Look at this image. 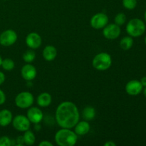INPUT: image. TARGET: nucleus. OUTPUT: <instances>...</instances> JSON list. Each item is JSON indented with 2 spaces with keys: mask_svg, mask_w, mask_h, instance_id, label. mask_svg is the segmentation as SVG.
Here are the masks:
<instances>
[{
  "mask_svg": "<svg viewBox=\"0 0 146 146\" xmlns=\"http://www.w3.org/2000/svg\"><path fill=\"white\" fill-rule=\"evenodd\" d=\"M80 115L78 108L71 101L61 103L56 110V121L62 128H74L79 121Z\"/></svg>",
  "mask_w": 146,
  "mask_h": 146,
  "instance_id": "f257e3e1",
  "label": "nucleus"
},
{
  "mask_svg": "<svg viewBox=\"0 0 146 146\" xmlns=\"http://www.w3.org/2000/svg\"><path fill=\"white\" fill-rule=\"evenodd\" d=\"M54 139L59 146H74L78 141V135L70 128H62L57 131Z\"/></svg>",
  "mask_w": 146,
  "mask_h": 146,
  "instance_id": "f03ea898",
  "label": "nucleus"
},
{
  "mask_svg": "<svg viewBox=\"0 0 146 146\" xmlns=\"http://www.w3.org/2000/svg\"><path fill=\"white\" fill-rule=\"evenodd\" d=\"M126 31L131 37L141 36L145 31V23L140 19H132L127 24Z\"/></svg>",
  "mask_w": 146,
  "mask_h": 146,
  "instance_id": "7ed1b4c3",
  "label": "nucleus"
},
{
  "mask_svg": "<svg viewBox=\"0 0 146 146\" xmlns=\"http://www.w3.org/2000/svg\"><path fill=\"white\" fill-rule=\"evenodd\" d=\"M112 58L108 53L101 52L95 56L92 61L94 68L98 71H106L111 66Z\"/></svg>",
  "mask_w": 146,
  "mask_h": 146,
  "instance_id": "20e7f679",
  "label": "nucleus"
},
{
  "mask_svg": "<svg viewBox=\"0 0 146 146\" xmlns=\"http://www.w3.org/2000/svg\"><path fill=\"white\" fill-rule=\"evenodd\" d=\"M15 104L21 109L29 108L33 105L34 101V96L29 91H23L17 94L15 98Z\"/></svg>",
  "mask_w": 146,
  "mask_h": 146,
  "instance_id": "39448f33",
  "label": "nucleus"
},
{
  "mask_svg": "<svg viewBox=\"0 0 146 146\" xmlns=\"http://www.w3.org/2000/svg\"><path fill=\"white\" fill-rule=\"evenodd\" d=\"M12 125L17 131L20 132H25L29 130L31 122L27 116L24 115H17L12 119Z\"/></svg>",
  "mask_w": 146,
  "mask_h": 146,
  "instance_id": "423d86ee",
  "label": "nucleus"
},
{
  "mask_svg": "<svg viewBox=\"0 0 146 146\" xmlns=\"http://www.w3.org/2000/svg\"><path fill=\"white\" fill-rule=\"evenodd\" d=\"M17 38L18 36L14 30H5L0 34V44L3 46H10L15 44Z\"/></svg>",
  "mask_w": 146,
  "mask_h": 146,
  "instance_id": "0eeeda50",
  "label": "nucleus"
},
{
  "mask_svg": "<svg viewBox=\"0 0 146 146\" xmlns=\"http://www.w3.org/2000/svg\"><path fill=\"white\" fill-rule=\"evenodd\" d=\"M108 23V17L106 14L102 12L97 13L92 17L90 21L91 26L95 29H104Z\"/></svg>",
  "mask_w": 146,
  "mask_h": 146,
  "instance_id": "6e6552de",
  "label": "nucleus"
},
{
  "mask_svg": "<svg viewBox=\"0 0 146 146\" xmlns=\"http://www.w3.org/2000/svg\"><path fill=\"white\" fill-rule=\"evenodd\" d=\"M121 32V28L115 24H107L103 30V34L106 38L109 40H114L118 38Z\"/></svg>",
  "mask_w": 146,
  "mask_h": 146,
  "instance_id": "1a4fd4ad",
  "label": "nucleus"
},
{
  "mask_svg": "<svg viewBox=\"0 0 146 146\" xmlns=\"http://www.w3.org/2000/svg\"><path fill=\"white\" fill-rule=\"evenodd\" d=\"M27 117L32 123H39L44 118V113L38 107H30L27 113Z\"/></svg>",
  "mask_w": 146,
  "mask_h": 146,
  "instance_id": "9d476101",
  "label": "nucleus"
},
{
  "mask_svg": "<svg viewBox=\"0 0 146 146\" xmlns=\"http://www.w3.org/2000/svg\"><path fill=\"white\" fill-rule=\"evenodd\" d=\"M26 44L31 49H36L39 48L42 43L41 36L36 32H31L26 37Z\"/></svg>",
  "mask_w": 146,
  "mask_h": 146,
  "instance_id": "9b49d317",
  "label": "nucleus"
},
{
  "mask_svg": "<svg viewBox=\"0 0 146 146\" xmlns=\"http://www.w3.org/2000/svg\"><path fill=\"white\" fill-rule=\"evenodd\" d=\"M143 85L138 80H131L125 85V91L130 96H137L143 91Z\"/></svg>",
  "mask_w": 146,
  "mask_h": 146,
  "instance_id": "f8f14e48",
  "label": "nucleus"
},
{
  "mask_svg": "<svg viewBox=\"0 0 146 146\" xmlns=\"http://www.w3.org/2000/svg\"><path fill=\"white\" fill-rule=\"evenodd\" d=\"M21 75L24 80L31 81L36 78L37 71L35 67L30 64H27L21 68Z\"/></svg>",
  "mask_w": 146,
  "mask_h": 146,
  "instance_id": "ddd939ff",
  "label": "nucleus"
},
{
  "mask_svg": "<svg viewBox=\"0 0 146 146\" xmlns=\"http://www.w3.org/2000/svg\"><path fill=\"white\" fill-rule=\"evenodd\" d=\"M74 128H75L74 132L76 133V134L77 135L82 136V135H86L89 132L91 129V125L87 121H83L80 122L78 121Z\"/></svg>",
  "mask_w": 146,
  "mask_h": 146,
  "instance_id": "4468645a",
  "label": "nucleus"
},
{
  "mask_svg": "<svg viewBox=\"0 0 146 146\" xmlns=\"http://www.w3.org/2000/svg\"><path fill=\"white\" fill-rule=\"evenodd\" d=\"M52 102V97L51 94L47 92L40 94L36 98V103L38 106L41 108H46L49 106Z\"/></svg>",
  "mask_w": 146,
  "mask_h": 146,
  "instance_id": "2eb2a0df",
  "label": "nucleus"
},
{
  "mask_svg": "<svg viewBox=\"0 0 146 146\" xmlns=\"http://www.w3.org/2000/svg\"><path fill=\"white\" fill-rule=\"evenodd\" d=\"M43 58L46 61H52L56 58L57 56V50L55 46L48 45L44 48L42 51Z\"/></svg>",
  "mask_w": 146,
  "mask_h": 146,
  "instance_id": "dca6fc26",
  "label": "nucleus"
},
{
  "mask_svg": "<svg viewBox=\"0 0 146 146\" xmlns=\"http://www.w3.org/2000/svg\"><path fill=\"white\" fill-rule=\"evenodd\" d=\"M13 115L8 109H2L0 111V125L2 127L8 126L12 122Z\"/></svg>",
  "mask_w": 146,
  "mask_h": 146,
  "instance_id": "f3484780",
  "label": "nucleus"
},
{
  "mask_svg": "<svg viewBox=\"0 0 146 146\" xmlns=\"http://www.w3.org/2000/svg\"><path fill=\"white\" fill-rule=\"evenodd\" d=\"M96 116V110L94 107L88 106L85 107L82 111V117L85 121H89L94 119Z\"/></svg>",
  "mask_w": 146,
  "mask_h": 146,
  "instance_id": "a211bd4d",
  "label": "nucleus"
},
{
  "mask_svg": "<svg viewBox=\"0 0 146 146\" xmlns=\"http://www.w3.org/2000/svg\"><path fill=\"white\" fill-rule=\"evenodd\" d=\"M133 39L131 36H125L121 38V41H120V46L124 51H128V50L131 49V47L133 46Z\"/></svg>",
  "mask_w": 146,
  "mask_h": 146,
  "instance_id": "6ab92c4d",
  "label": "nucleus"
},
{
  "mask_svg": "<svg viewBox=\"0 0 146 146\" xmlns=\"http://www.w3.org/2000/svg\"><path fill=\"white\" fill-rule=\"evenodd\" d=\"M23 137H24V145H34L36 141V137L34 135V133L29 130H27L24 132Z\"/></svg>",
  "mask_w": 146,
  "mask_h": 146,
  "instance_id": "aec40b11",
  "label": "nucleus"
},
{
  "mask_svg": "<svg viewBox=\"0 0 146 146\" xmlns=\"http://www.w3.org/2000/svg\"><path fill=\"white\" fill-rule=\"evenodd\" d=\"M23 60L27 64H31L36 58V53L34 49H29L26 51L23 54Z\"/></svg>",
  "mask_w": 146,
  "mask_h": 146,
  "instance_id": "412c9836",
  "label": "nucleus"
},
{
  "mask_svg": "<svg viewBox=\"0 0 146 146\" xmlns=\"http://www.w3.org/2000/svg\"><path fill=\"white\" fill-rule=\"evenodd\" d=\"M1 66L5 71H11V70L14 68L15 63H14V61L11 58H4V59L2 60Z\"/></svg>",
  "mask_w": 146,
  "mask_h": 146,
  "instance_id": "4be33fe9",
  "label": "nucleus"
},
{
  "mask_svg": "<svg viewBox=\"0 0 146 146\" xmlns=\"http://www.w3.org/2000/svg\"><path fill=\"white\" fill-rule=\"evenodd\" d=\"M114 21H115V24L121 27V26L123 25L125 23V21H126V16H125V14L124 13H118L115 17Z\"/></svg>",
  "mask_w": 146,
  "mask_h": 146,
  "instance_id": "5701e85b",
  "label": "nucleus"
},
{
  "mask_svg": "<svg viewBox=\"0 0 146 146\" xmlns=\"http://www.w3.org/2000/svg\"><path fill=\"white\" fill-rule=\"evenodd\" d=\"M123 6L126 9L133 10L136 7L137 0H123Z\"/></svg>",
  "mask_w": 146,
  "mask_h": 146,
  "instance_id": "b1692460",
  "label": "nucleus"
},
{
  "mask_svg": "<svg viewBox=\"0 0 146 146\" xmlns=\"http://www.w3.org/2000/svg\"><path fill=\"white\" fill-rule=\"evenodd\" d=\"M11 141L9 137L2 136L0 138V146H11Z\"/></svg>",
  "mask_w": 146,
  "mask_h": 146,
  "instance_id": "393cba45",
  "label": "nucleus"
},
{
  "mask_svg": "<svg viewBox=\"0 0 146 146\" xmlns=\"http://www.w3.org/2000/svg\"><path fill=\"white\" fill-rule=\"evenodd\" d=\"M6 101V95L2 90L0 89V105H2Z\"/></svg>",
  "mask_w": 146,
  "mask_h": 146,
  "instance_id": "a878e982",
  "label": "nucleus"
},
{
  "mask_svg": "<svg viewBox=\"0 0 146 146\" xmlns=\"http://www.w3.org/2000/svg\"><path fill=\"white\" fill-rule=\"evenodd\" d=\"M24 145V141L23 135H20L17 138V145L21 146Z\"/></svg>",
  "mask_w": 146,
  "mask_h": 146,
  "instance_id": "bb28decb",
  "label": "nucleus"
},
{
  "mask_svg": "<svg viewBox=\"0 0 146 146\" xmlns=\"http://www.w3.org/2000/svg\"><path fill=\"white\" fill-rule=\"evenodd\" d=\"M39 146H54V144L48 141H42L38 144Z\"/></svg>",
  "mask_w": 146,
  "mask_h": 146,
  "instance_id": "cd10ccee",
  "label": "nucleus"
},
{
  "mask_svg": "<svg viewBox=\"0 0 146 146\" xmlns=\"http://www.w3.org/2000/svg\"><path fill=\"white\" fill-rule=\"evenodd\" d=\"M5 74L1 72V71H0V86L4 84V82L5 81Z\"/></svg>",
  "mask_w": 146,
  "mask_h": 146,
  "instance_id": "c85d7f7f",
  "label": "nucleus"
},
{
  "mask_svg": "<svg viewBox=\"0 0 146 146\" xmlns=\"http://www.w3.org/2000/svg\"><path fill=\"white\" fill-rule=\"evenodd\" d=\"M115 145H116V144L112 141H107L106 143H104V146H115Z\"/></svg>",
  "mask_w": 146,
  "mask_h": 146,
  "instance_id": "c756f323",
  "label": "nucleus"
},
{
  "mask_svg": "<svg viewBox=\"0 0 146 146\" xmlns=\"http://www.w3.org/2000/svg\"><path fill=\"white\" fill-rule=\"evenodd\" d=\"M140 81H141V84L143 85V86L146 87V76L143 77Z\"/></svg>",
  "mask_w": 146,
  "mask_h": 146,
  "instance_id": "7c9ffc66",
  "label": "nucleus"
},
{
  "mask_svg": "<svg viewBox=\"0 0 146 146\" xmlns=\"http://www.w3.org/2000/svg\"><path fill=\"white\" fill-rule=\"evenodd\" d=\"M34 128H35V129L36 130V131H39V130L41 129V127L39 123H35V126H34Z\"/></svg>",
  "mask_w": 146,
  "mask_h": 146,
  "instance_id": "2f4dec72",
  "label": "nucleus"
},
{
  "mask_svg": "<svg viewBox=\"0 0 146 146\" xmlns=\"http://www.w3.org/2000/svg\"><path fill=\"white\" fill-rule=\"evenodd\" d=\"M143 94H144V96L146 98V87L144 88V91H143Z\"/></svg>",
  "mask_w": 146,
  "mask_h": 146,
  "instance_id": "473e14b6",
  "label": "nucleus"
},
{
  "mask_svg": "<svg viewBox=\"0 0 146 146\" xmlns=\"http://www.w3.org/2000/svg\"><path fill=\"white\" fill-rule=\"evenodd\" d=\"M2 58H1V55H0V67H1V62H2Z\"/></svg>",
  "mask_w": 146,
  "mask_h": 146,
  "instance_id": "72a5a7b5",
  "label": "nucleus"
},
{
  "mask_svg": "<svg viewBox=\"0 0 146 146\" xmlns=\"http://www.w3.org/2000/svg\"><path fill=\"white\" fill-rule=\"evenodd\" d=\"M144 18H145V21H146V11H145V14H144Z\"/></svg>",
  "mask_w": 146,
  "mask_h": 146,
  "instance_id": "f704fd0d",
  "label": "nucleus"
},
{
  "mask_svg": "<svg viewBox=\"0 0 146 146\" xmlns=\"http://www.w3.org/2000/svg\"><path fill=\"white\" fill-rule=\"evenodd\" d=\"M145 44H146V36L145 37Z\"/></svg>",
  "mask_w": 146,
  "mask_h": 146,
  "instance_id": "c9c22d12",
  "label": "nucleus"
},
{
  "mask_svg": "<svg viewBox=\"0 0 146 146\" xmlns=\"http://www.w3.org/2000/svg\"><path fill=\"white\" fill-rule=\"evenodd\" d=\"M3 1H7V0H3Z\"/></svg>",
  "mask_w": 146,
  "mask_h": 146,
  "instance_id": "e433bc0d",
  "label": "nucleus"
}]
</instances>
